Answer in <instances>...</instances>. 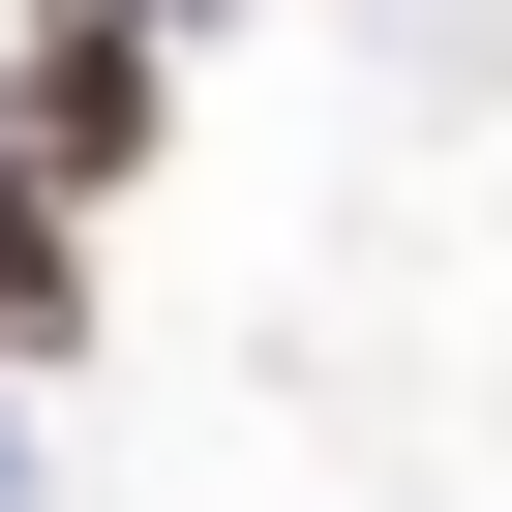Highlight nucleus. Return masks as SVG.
I'll return each mask as SVG.
<instances>
[{
  "label": "nucleus",
  "mask_w": 512,
  "mask_h": 512,
  "mask_svg": "<svg viewBox=\"0 0 512 512\" xmlns=\"http://www.w3.org/2000/svg\"><path fill=\"white\" fill-rule=\"evenodd\" d=\"M0 121H31V181H151V0H61Z\"/></svg>",
  "instance_id": "obj_1"
}]
</instances>
